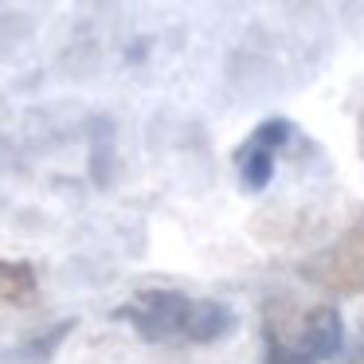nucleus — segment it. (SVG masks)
<instances>
[{"label":"nucleus","mask_w":364,"mask_h":364,"mask_svg":"<svg viewBox=\"0 0 364 364\" xmlns=\"http://www.w3.org/2000/svg\"><path fill=\"white\" fill-rule=\"evenodd\" d=\"M301 274L314 278L317 286H329L337 294L364 290V220L353 223L317 262H306Z\"/></svg>","instance_id":"f257e3e1"},{"label":"nucleus","mask_w":364,"mask_h":364,"mask_svg":"<svg viewBox=\"0 0 364 364\" xmlns=\"http://www.w3.org/2000/svg\"><path fill=\"white\" fill-rule=\"evenodd\" d=\"M188 306L192 301L176 290H145V294H137L129 306H122L118 317L134 321V329L141 333L145 341H168V337H181Z\"/></svg>","instance_id":"f03ea898"},{"label":"nucleus","mask_w":364,"mask_h":364,"mask_svg":"<svg viewBox=\"0 0 364 364\" xmlns=\"http://www.w3.org/2000/svg\"><path fill=\"white\" fill-rule=\"evenodd\" d=\"M341 341H345V329H341V314L333 306H314L306 317H301V353L309 360H325V356L341 353Z\"/></svg>","instance_id":"7ed1b4c3"},{"label":"nucleus","mask_w":364,"mask_h":364,"mask_svg":"<svg viewBox=\"0 0 364 364\" xmlns=\"http://www.w3.org/2000/svg\"><path fill=\"white\" fill-rule=\"evenodd\" d=\"M231 325H235V317H231L228 306H220V301H192L181 337L192 341V345H212L223 333H231Z\"/></svg>","instance_id":"20e7f679"},{"label":"nucleus","mask_w":364,"mask_h":364,"mask_svg":"<svg viewBox=\"0 0 364 364\" xmlns=\"http://www.w3.org/2000/svg\"><path fill=\"white\" fill-rule=\"evenodd\" d=\"M36 298V270L28 262H0V306H24Z\"/></svg>","instance_id":"39448f33"},{"label":"nucleus","mask_w":364,"mask_h":364,"mask_svg":"<svg viewBox=\"0 0 364 364\" xmlns=\"http://www.w3.org/2000/svg\"><path fill=\"white\" fill-rule=\"evenodd\" d=\"M270 173H274V153L267 149H243L239 153V181H243L247 192H259L270 184Z\"/></svg>","instance_id":"423d86ee"},{"label":"nucleus","mask_w":364,"mask_h":364,"mask_svg":"<svg viewBox=\"0 0 364 364\" xmlns=\"http://www.w3.org/2000/svg\"><path fill=\"white\" fill-rule=\"evenodd\" d=\"M286 141H290V122H282V118L262 122V126L255 129V137H251V145H255V149H267V153L282 149Z\"/></svg>","instance_id":"0eeeda50"},{"label":"nucleus","mask_w":364,"mask_h":364,"mask_svg":"<svg viewBox=\"0 0 364 364\" xmlns=\"http://www.w3.org/2000/svg\"><path fill=\"white\" fill-rule=\"evenodd\" d=\"M267 364H314V360H309L301 348H294V345H286V341H278V345H270Z\"/></svg>","instance_id":"6e6552de"}]
</instances>
